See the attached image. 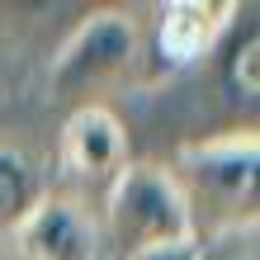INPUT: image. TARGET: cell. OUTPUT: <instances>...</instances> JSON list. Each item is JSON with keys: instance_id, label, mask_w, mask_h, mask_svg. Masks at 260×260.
<instances>
[{"instance_id": "cell-1", "label": "cell", "mask_w": 260, "mask_h": 260, "mask_svg": "<svg viewBox=\"0 0 260 260\" xmlns=\"http://www.w3.org/2000/svg\"><path fill=\"white\" fill-rule=\"evenodd\" d=\"M175 175L180 194L189 204L194 237L213 241L227 232H251L255 227V171H260V137L255 128L213 133L204 142H189L166 166Z\"/></svg>"}, {"instance_id": "cell-2", "label": "cell", "mask_w": 260, "mask_h": 260, "mask_svg": "<svg viewBox=\"0 0 260 260\" xmlns=\"http://www.w3.org/2000/svg\"><path fill=\"white\" fill-rule=\"evenodd\" d=\"M104 227H109V241L118 246V255L199 241L175 175L156 161H128L114 175L109 194H104Z\"/></svg>"}, {"instance_id": "cell-3", "label": "cell", "mask_w": 260, "mask_h": 260, "mask_svg": "<svg viewBox=\"0 0 260 260\" xmlns=\"http://www.w3.org/2000/svg\"><path fill=\"white\" fill-rule=\"evenodd\" d=\"M142 67V24L128 10H90L71 38L57 48L48 81L62 100L76 104H100V95Z\"/></svg>"}, {"instance_id": "cell-4", "label": "cell", "mask_w": 260, "mask_h": 260, "mask_svg": "<svg viewBox=\"0 0 260 260\" xmlns=\"http://www.w3.org/2000/svg\"><path fill=\"white\" fill-rule=\"evenodd\" d=\"M232 0H171L156 10L151 34L142 28V67L151 76H180L199 57L218 52V38L232 28Z\"/></svg>"}, {"instance_id": "cell-5", "label": "cell", "mask_w": 260, "mask_h": 260, "mask_svg": "<svg viewBox=\"0 0 260 260\" xmlns=\"http://www.w3.org/2000/svg\"><path fill=\"white\" fill-rule=\"evenodd\" d=\"M57 161L81 185H114V175L128 166V128L109 104H76L62 123Z\"/></svg>"}, {"instance_id": "cell-6", "label": "cell", "mask_w": 260, "mask_h": 260, "mask_svg": "<svg viewBox=\"0 0 260 260\" xmlns=\"http://www.w3.org/2000/svg\"><path fill=\"white\" fill-rule=\"evenodd\" d=\"M24 260H95V227L76 199L48 194L14 232Z\"/></svg>"}, {"instance_id": "cell-7", "label": "cell", "mask_w": 260, "mask_h": 260, "mask_svg": "<svg viewBox=\"0 0 260 260\" xmlns=\"http://www.w3.org/2000/svg\"><path fill=\"white\" fill-rule=\"evenodd\" d=\"M43 199H48V185H43L38 161L0 142V237H14Z\"/></svg>"}, {"instance_id": "cell-8", "label": "cell", "mask_w": 260, "mask_h": 260, "mask_svg": "<svg viewBox=\"0 0 260 260\" xmlns=\"http://www.w3.org/2000/svg\"><path fill=\"white\" fill-rule=\"evenodd\" d=\"M222 81H227V95L232 100H246L255 104L260 95V28H232V43L222 52Z\"/></svg>"}, {"instance_id": "cell-9", "label": "cell", "mask_w": 260, "mask_h": 260, "mask_svg": "<svg viewBox=\"0 0 260 260\" xmlns=\"http://www.w3.org/2000/svg\"><path fill=\"white\" fill-rule=\"evenodd\" d=\"M199 260H255V227L251 232H227V237L199 241Z\"/></svg>"}, {"instance_id": "cell-10", "label": "cell", "mask_w": 260, "mask_h": 260, "mask_svg": "<svg viewBox=\"0 0 260 260\" xmlns=\"http://www.w3.org/2000/svg\"><path fill=\"white\" fill-rule=\"evenodd\" d=\"M123 260H199V241H180V246H151V251H137Z\"/></svg>"}]
</instances>
